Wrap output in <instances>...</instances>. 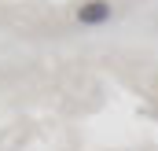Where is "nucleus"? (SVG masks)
<instances>
[{"mask_svg":"<svg viewBox=\"0 0 158 151\" xmlns=\"http://www.w3.org/2000/svg\"><path fill=\"white\" fill-rule=\"evenodd\" d=\"M77 19L85 22V26L107 22V19H110V0H88V4H81V7H77Z\"/></svg>","mask_w":158,"mask_h":151,"instance_id":"1","label":"nucleus"}]
</instances>
